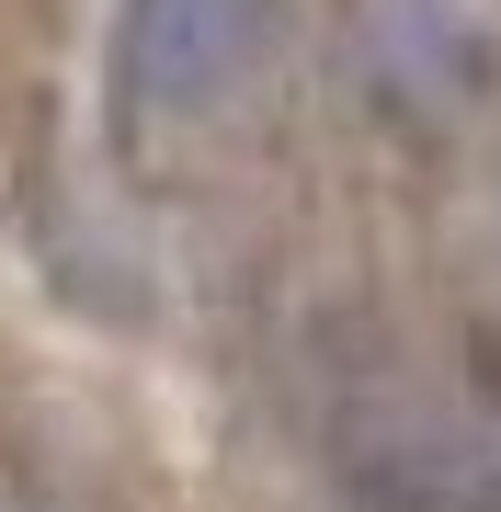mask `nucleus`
Segmentation results:
<instances>
[{"label": "nucleus", "instance_id": "obj_1", "mask_svg": "<svg viewBox=\"0 0 501 512\" xmlns=\"http://www.w3.org/2000/svg\"><path fill=\"white\" fill-rule=\"evenodd\" d=\"M251 69V0H126L114 12V92L137 114H194Z\"/></svg>", "mask_w": 501, "mask_h": 512}]
</instances>
